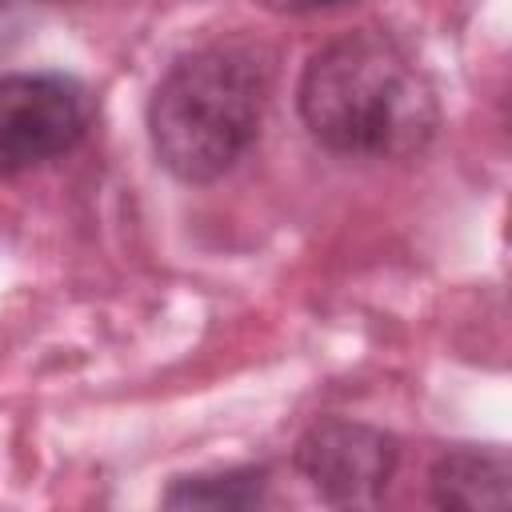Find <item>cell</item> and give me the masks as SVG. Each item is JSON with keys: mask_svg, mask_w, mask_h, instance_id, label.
Masks as SVG:
<instances>
[{"mask_svg": "<svg viewBox=\"0 0 512 512\" xmlns=\"http://www.w3.org/2000/svg\"><path fill=\"white\" fill-rule=\"evenodd\" d=\"M296 468L336 508L380 504L396 472V440L360 420H316L296 444Z\"/></svg>", "mask_w": 512, "mask_h": 512, "instance_id": "obj_4", "label": "cell"}, {"mask_svg": "<svg viewBox=\"0 0 512 512\" xmlns=\"http://www.w3.org/2000/svg\"><path fill=\"white\" fill-rule=\"evenodd\" d=\"M92 120V96L64 72L0 76V180L40 168L80 144Z\"/></svg>", "mask_w": 512, "mask_h": 512, "instance_id": "obj_3", "label": "cell"}, {"mask_svg": "<svg viewBox=\"0 0 512 512\" xmlns=\"http://www.w3.org/2000/svg\"><path fill=\"white\" fill-rule=\"evenodd\" d=\"M268 500V472L264 468H228V472H200L176 476L164 492V508H256Z\"/></svg>", "mask_w": 512, "mask_h": 512, "instance_id": "obj_6", "label": "cell"}, {"mask_svg": "<svg viewBox=\"0 0 512 512\" xmlns=\"http://www.w3.org/2000/svg\"><path fill=\"white\" fill-rule=\"evenodd\" d=\"M272 68L248 40H216L184 52L152 92L148 136L164 172L212 184L256 144Z\"/></svg>", "mask_w": 512, "mask_h": 512, "instance_id": "obj_2", "label": "cell"}, {"mask_svg": "<svg viewBox=\"0 0 512 512\" xmlns=\"http://www.w3.org/2000/svg\"><path fill=\"white\" fill-rule=\"evenodd\" d=\"M296 108L316 144L352 160H408L440 128L436 88L424 68L372 28L308 56Z\"/></svg>", "mask_w": 512, "mask_h": 512, "instance_id": "obj_1", "label": "cell"}, {"mask_svg": "<svg viewBox=\"0 0 512 512\" xmlns=\"http://www.w3.org/2000/svg\"><path fill=\"white\" fill-rule=\"evenodd\" d=\"M432 504L436 508H460V512H480V508H508L512 500V460L500 444L476 448H452L432 464Z\"/></svg>", "mask_w": 512, "mask_h": 512, "instance_id": "obj_5", "label": "cell"}, {"mask_svg": "<svg viewBox=\"0 0 512 512\" xmlns=\"http://www.w3.org/2000/svg\"><path fill=\"white\" fill-rule=\"evenodd\" d=\"M272 12H328V8H344V4H356V0H256Z\"/></svg>", "mask_w": 512, "mask_h": 512, "instance_id": "obj_7", "label": "cell"}]
</instances>
